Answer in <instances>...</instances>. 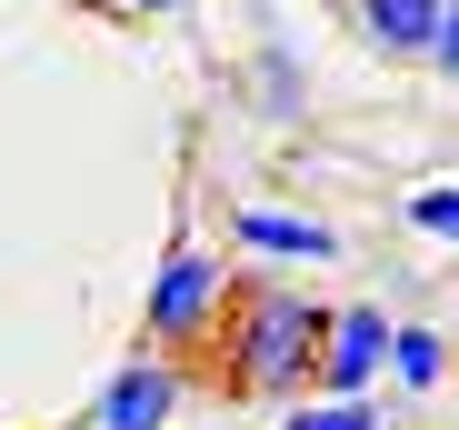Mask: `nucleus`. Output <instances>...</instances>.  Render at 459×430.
<instances>
[{"label":"nucleus","mask_w":459,"mask_h":430,"mask_svg":"<svg viewBox=\"0 0 459 430\" xmlns=\"http://www.w3.org/2000/svg\"><path fill=\"white\" fill-rule=\"evenodd\" d=\"M210 381L230 400H280L310 381L320 361V311L299 301V291H270V280H230L220 291V320H210Z\"/></svg>","instance_id":"obj_1"},{"label":"nucleus","mask_w":459,"mask_h":430,"mask_svg":"<svg viewBox=\"0 0 459 430\" xmlns=\"http://www.w3.org/2000/svg\"><path fill=\"white\" fill-rule=\"evenodd\" d=\"M220 260L210 250H190V241H170V260H160V280H150V340H210V320H220Z\"/></svg>","instance_id":"obj_2"},{"label":"nucleus","mask_w":459,"mask_h":430,"mask_svg":"<svg viewBox=\"0 0 459 430\" xmlns=\"http://www.w3.org/2000/svg\"><path fill=\"white\" fill-rule=\"evenodd\" d=\"M379 361H390V320H379V311H340V320H320V361H310V381H320L330 400H369Z\"/></svg>","instance_id":"obj_3"},{"label":"nucleus","mask_w":459,"mask_h":430,"mask_svg":"<svg viewBox=\"0 0 459 430\" xmlns=\"http://www.w3.org/2000/svg\"><path fill=\"white\" fill-rule=\"evenodd\" d=\"M230 231H240L250 250H270V260H340V231L330 221H299V210H270V200H240Z\"/></svg>","instance_id":"obj_4"},{"label":"nucleus","mask_w":459,"mask_h":430,"mask_svg":"<svg viewBox=\"0 0 459 430\" xmlns=\"http://www.w3.org/2000/svg\"><path fill=\"white\" fill-rule=\"evenodd\" d=\"M170 400H180L170 361H130V371L100 391V430H160V420H170Z\"/></svg>","instance_id":"obj_5"},{"label":"nucleus","mask_w":459,"mask_h":430,"mask_svg":"<svg viewBox=\"0 0 459 430\" xmlns=\"http://www.w3.org/2000/svg\"><path fill=\"white\" fill-rule=\"evenodd\" d=\"M359 31L400 60H429V31H439V0H359Z\"/></svg>","instance_id":"obj_6"},{"label":"nucleus","mask_w":459,"mask_h":430,"mask_svg":"<svg viewBox=\"0 0 459 430\" xmlns=\"http://www.w3.org/2000/svg\"><path fill=\"white\" fill-rule=\"evenodd\" d=\"M410 231L459 250V180H420V190H410Z\"/></svg>","instance_id":"obj_7"},{"label":"nucleus","mask_w":459,"mask_h":430,"mask_svg":"<svg viewBox=\"0 0 459 430\" xmlns=\"http://www.w3.org/2000/svg\"><path fill=\"white\" fill-rule=\"evenodd\" d=\"M439 361H449L439 330H390V371H400L410 391H429V381H439Z\"/></svg>","instance_id":"obj_8"},{"label":"nucleus","mask_w":459,"mask_h":430,"mask_svg":"<svg viewBox=\"0 0 459 430\" xmlns=\"http://www.w3.org/2000/svg\"><path fill=\"white\" fill-rule=\"evenodd\" d=\"M290 430H379L369 400H320V410H290Z\"/></svg>","instance_id":"obj_9"},{"label":"nucleus","mask_w":459,"mask_h":430,"mask_svg":"<svg viewBox=\"0 0 459 430\" xmlns=\"http://www.w3.org/2000/svg\"><path fill=\"white\" fill-rule=\"evenodd\" d=\"M91 11H100V21H130V31H140V21H170L180 0H91Z\"/></svg>","instance_id":"obj_10"},{"label":"nucleus","mask_w":459,"mask_h":430,"mask_svg":"<svg viewBox=\"0 0 459 430\" xmlns=\"http://www.w3.org/2000/svg\"><path fill=\"white\" fill-rule=\"evenodd\" d=\"M429 60L459 70V0H439V31H429Z\"/></svg>","instance_id":"obj_11"}]
</instances>
